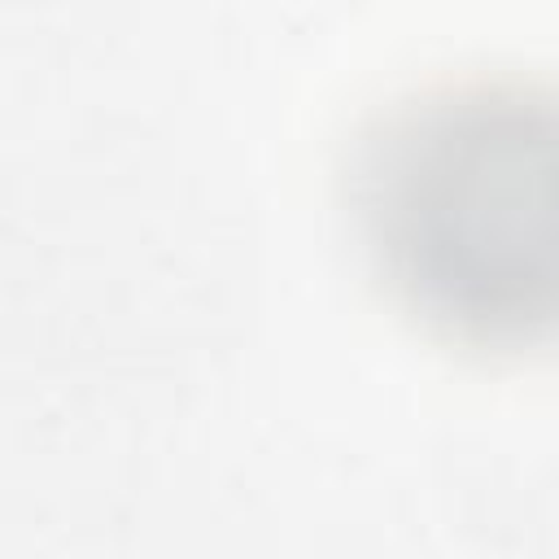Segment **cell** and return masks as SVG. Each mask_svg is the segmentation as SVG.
I'll list each match as a JSON object with an SVG mask.
<instances>
[{
  "mask_svg": "<svg viewBox=\"0 0 559 559\" xmlns=\"http://www.w3.org/2000/svg\"><path fill=\"white\" fill-rule=\"evenodd\" d=\"M349 223L384 293L472 349L559 345V83L467 74L354 140Z\"/></svg>",
  "mask_w": 559,
  "mask_h": 559,
  "instance_id": "6da1fadb",
  "label": "cell"
}]
</instances>
